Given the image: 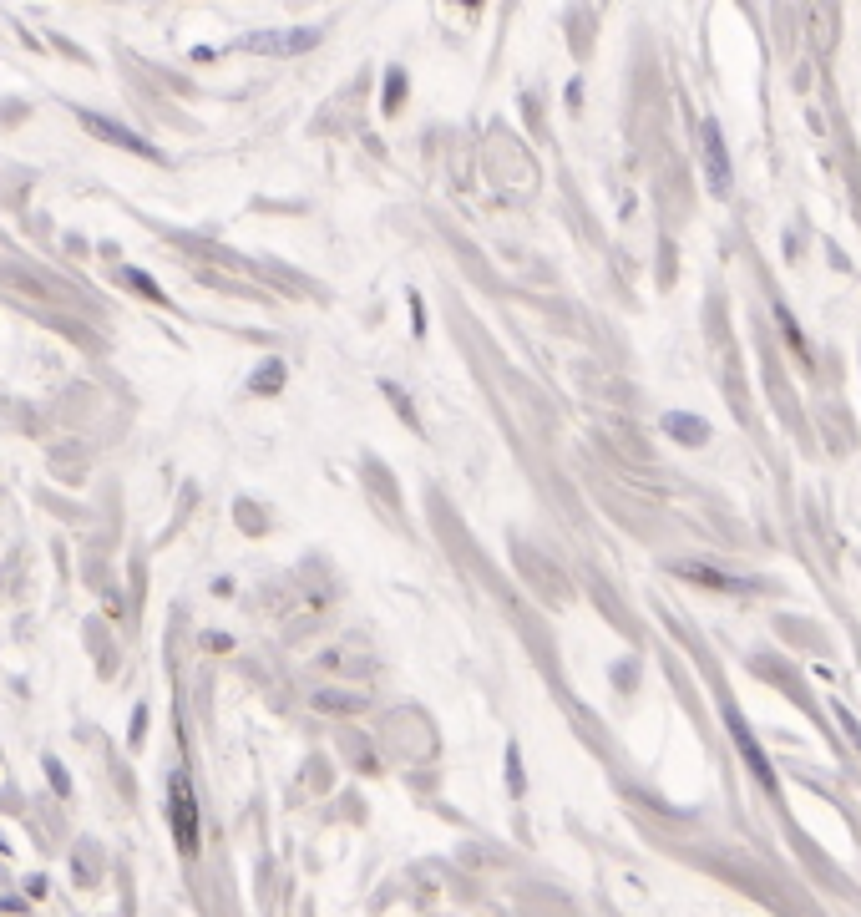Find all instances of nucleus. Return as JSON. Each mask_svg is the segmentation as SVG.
<instances>
[{
  "label": "nucleus",
  "mask_w": 861,
  "mask_h": 917,
  "mask_svg": "<svg viewBox=\"0 0 861 917\" xmlns=\"http://www.w3.org/2000/svg\"><path fill=\"white\" fill-rule=\"evenodd\" d=\"M704 152H710V183H715V193H725L730 188V168H725V142H720V127L715 122L704 127Z\"/></svg>",
  "instance_id": "obj_3"
},
{
  "label": "nucleus",
  "mask_w": 861,
  "mask_h": 917,
  "mask_svg": "<svg viewBox=\"0 0 861 917\" xmlns=\"http://www.w3.org/2000/svg\"><path fill=\"white\" fill-rule=\"evenodd\" d=\"M168 796H173V831H178V847H183V857H193V852H198V801H193V786H188L183 771L168 781Z\"/></svg>",
  "instance_id": "obj_1"
},
{
  "label": "nucleus",
  "mask_w": 861,
  "mask_h": 917,
  "mask_svg": "<svg viewBox=\"0 0 861 917\" xmlns=\"http://www.w3.org/2000/svg\"><path fill=\"white\" fill-rule=\"evenodd\" d=\"M730 735L740 740V750H745V760H750V771H755V776H760V781L775 791V776H770V766H765V755H760V745L750 740V730H745V720H740L735 710H730Z\"/></svg>",
  "instance_id": "obj_2"
},
{
  "label": "nucleus",
  "mask_w": 861,
  "mask_h": 917,
  "mask_svg": "<svg viewBox=\"0 0 861 917\" xmlns=\"http://www.w3.org/2000/svg\"><path fill=\"white\" fill-rule=\"evenodd\" d=\"M664 431H669V436H684L689 446H699L704 436H710V426H704L699 416H664Z\"/></svg>",
  "instance_id": "obj_4"
}]
</instances>
